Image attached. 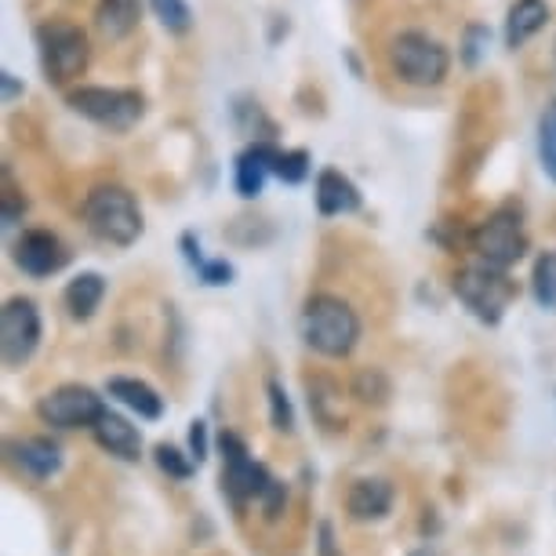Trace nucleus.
I'll return each instance as SVG.
<instances>
[{
  "label": "nucleus",
  "mask_w": 556,
  "mask_h": 556,
  "mask_svg": "<svg viewBox=\"0 0 556 556\" xmlns=\"http://www.w3.org/2000/svg\"><path fill=\"white\" fill-rule=\"evenodd\" d=\"M218 447H223V491L229 502L240 509L248 502H262L266 517H280L285 509V488L269 477V469L248 455V444L237 433H223L218 437Z\"/></svg>",
  "instance_id": "1"
},
{
  "label": "nucleus",
  "mask_w": 556,
  "mask_h": 556,
  "mask_svg": "<svg viewBox=\"0 0 556 556\" xmlns=\"http://www.w3.org/2000/svg\"><path fill=\"white\" fill-rule=\"evenodd\" d=\"M84 226L91 229V237H99L102 244L113 248H128L142 237V212L139 201H135L131 190L124 186H96L88 197H84Z\"/></svg>",
  "instance_id": "2"
},
{
  "label": "nucleus",
  "mask_w": 556,
  "mask_h": 556,
  "mask_svg": "<svg viewBox=\"0 0 556 556\" xmlns=\"http://www.w3.org/2000/svg\"><path fill=\"white\" fill-rule=\"evenodd\" d=\"M34 40H37L40 70H45V80L51 88H66V84L80 80V73L88 70L91 40L77 23L51 18V23H40L34 29Z\"/></svg>",
  "instance_id": "3"
},
{
  "label": "nucleus",
  "mask_w": 556,
  "mask_h": 556,
  "mask_svg": "<svg viewBox=\"0 0 556 556\" xmlns=\"http://www.w3.org/2000/svg\"><path fill=\"white\" fill-rule=\"evenodd\" d=\"M302 339L320 356H350L356 339H361V317L350 302L334 295H313L302 309Z\"/></svg>",
  "instance_id": "4"
},
{
  "label": "nucleus",
  "mask_w": 556,
  "mask_h": 556,
  "mask_svg": "<svg viewBox=\"0 0 556 556\" xmlns=\"http://www.w3.org/2000/svg\"><path fill=\"white\" fill-rule=\"evenodd\" d=\"M390 66L412 88H440L451 73V51L422 29H404L390 40Z\"/></svg>",
  "instance_id": "5"
},
{
  "label": "nucleus",
  "mask_w": 556,
  "mask_h": 556,
  "mask_svg": "<svg viewBox=\"0 0 556 556\" xmlns=\"http://www.w3.org/2000/svg\"><path fill=\"white\" fill-rule=\"evenodd\" d=\"M70 110L88 117L91 124H102L110 131H128L146 117V96L135 88H102V84H84V88H73L70 96Z\"/></svg>",
  "instance_id": "6"
},
{
  "label": "nucleus",
  "mask_w": 556,
  "mask_h": 556,
  "mask_svg": "<svg viewBox=\"0 0 556 556\" xmlns=\"http://www.w3.org/2000/svg\"><path fill=\"white\" fill-rule=\"evenodd\" d=\"M455 295L477 320L498 324L506 317L509 302L517 299V285L509 280L506 269H495V266H488V262H473V266L458 269Z\"/></svg>",
  "instance_id": "7"
},
{
  "label": "nucleus",
  "mask_w": 556,
  "mask_h": 556,
  "mask_svg": "<svg viewBox=\"0 0 556 556\" xmlns=\"http://www.w3.org/2000/svg\"><path fill=\"white\" fill-rule=\"evenodd\" d=\"M528 229L517 207H498L495 215H488L484 223L473 229L469 248H473L477 262H488L495 269H509L528 255Z\"/></svg>",
  "instance_id": "8"
},
{
  "label": "nucleus",
  "mask_w": 556,
  "mask_h": 556,
  "mask_svg": "<svg viewBox=\"0 0 556 556\" xmlns=\"http://www.w3.org/2000/svg\"><path fill=\"white\" fill-rule=\"evenodd\" d=\"M40 422L55 429H96V422L106 415V404L96 390L88 386H59L55 393H48L37 404Z\"/></svg>",
  "instance_id": "9"
},
{
  "label": "nucleus",
  "mask_w": 556,
  "mask_h": 556,
  "mask_svg": "<svg viewBox=\"0 0 556 556\" xmlns=\"http://www.w3.org/2000/svg\"><path fill=\"white\" fill-rule=\"evenodd\" d=\"M40 345V313L29 299H8L0 309V356L4 367H23Z\"/></svg>",
  "instance_id": "10"
},
{
  "label": "nucleus",
  "mask_w": 556,
  "mask_h": 556,
  "mask_svg": "<svg viewBox=\"0 0 556 556\" xmlns=\"http://www.w3.org/2000/svg\"><path fill=\"white\" fill-rule=\"evenodd\" d=\"M15 262L29 277H51V273L66 269L70 248L51 229H26L15 244Z\"/></svg>",
  "instance_id": "11"
},
{
  "label": "nucleus",
  "mask_w": 556,
  "mask_h": 556,
  "mask_svg": "<svg viewBox=\"0 0 556 556\" xmlns=\"http://www.w3.org/2000/svg\"><path fill=\"white\" fill-rule=\"evenodd\" d=\"M277 146L273 142H251L244 153L237 156V193L240 197H258L262 190H266V178L273 175V167H277Z\"/></svg>",
  "instance_id": "12"
},
{
  "label": "nucleus",
  "mask_w": 556,
  "mask_h": 556,
  "mask_svg": "<svg viewBox=\"0 0 556 556\" xmlns=\"http://www.w3.org/2000/svg\"><path fill=\"white\" fill-rule=\"evenodd\" d=\"M317 212L320 215H353L361 212V190L334 167H324L317 175Z\"/></svg>",
  "instance_id": "13"
},
{
  "label": "nucleus",
  "mask_w": 556,
  "mask_h": 556,
  "mask_svg": "<svg viewBox=\"0 0 556 556\" xmlns=\"http://www.w3.org/2000/svg\"><path fill=\"white\" fill-rule=\"evenodd\" d=\"M12 458L23 473L37 477V480H48L51 473L62 469V447L55 440L48 437H26V440H15L12 444Z\"/></svg>",
  "instance_id": "14"
},
{
  "label": "nucleus",
  "mask_w": 556,
  "mask_h": 556,
  "mask_svg": "<svg viewBox=\"0 0 556 556\" xmlns=\"http://www.w3.org/2000/svg\"><path fill=\"white\" fill-rule=\"evenodd\" d=\"M549 23V4L545 0H513L506 12V48H523L528 40Z\"/></svg>",
  "instance_id": "15"
},
{
  "label": "nucleus",
  "mask_w": 556,
  "mask_h": 556,
  "mask_svg": "<svg viewBox=\"0 0 556 556\" xmlns=\"http://www.w3.org/2000/svg\"><path fill=\"white\" fill-rule=\"evenodd\" d=\"M393 506V488L386 484V480H356L350 488V495H345V509H350L353 520H382L386 513Z\"/></svg>",
  "instance_id": "16"
},
{
  "label": "nucleus",
  "mask_w": 556,
  "mask_h": 556,
  "mask_svg": "<svg viewBox=\"0 0 556 556\" xmlns=\"http://www.w3.org/2000/svg\"><path fill=\"white\" fill-rule=\"evenodd\" d=\"M96 440H99V447H106L110 455H117L124 462H135L139 458V451H142V437H139V429H135L128 418H121V415H113L106 412L96 422Z\"/></svg>",
  "instance_id": "17"
},
{
  "label": "nucleus",
  "mask_w": 556,
  "mask_h": 556,
  "mask_svg": "<svg viewBox=\"0 0 556 556\" xmlns=\"http://www.w3.org/2000/svg\"><path fill=\"white\" fill-rule=\"evenodd\" d=\"M142 0H99L96 4V26L106 40H124L139 29Z\"/></svg>",
  "instance_id": "18"
},
{
  "label": "nucleus",
  "mask_w": 556,
  "mask_h": 556,
  "mask_svg": "<svg viewBox=\"0 0 556 556\" xmlns=\"http://www.w3.org/2000/svg\"><path fill=\"white\" fill-rule=\"evenodd\" d=\"M102 295H106V280L99 273H80L66 285V309L73 320H88L96 317V309L102 306Z\"/></svg>",
  "instance_id": "19"
},
{
  "label": "nucleus",
  "mask_w": 556,
  "mask_h": 556,
  "mask_svg": "<svg viewBox=\"0 0 556 556\" xmlns=\"http://www.w3.org/2000/svg\"><path fill=\"white\" fill-rule=\"evenodd\" d=\"M110 396H117L124 407H131L139 418H161L164 415V401L153 386H146L139 379H110Z\"/></svg>",
  "instance_id": "20"
},
{
  "label": "nucleus",
  "mask_w": 556,
  "mask_h": 556,
  "mask_svg": "<svg viewBox=\"0 0 556 556\" xmlns=\"http://www.w3.org/2000/svg\"><path fill=\"white\" fill-rule=\"evenodd\" d=\"M233 121H237V128L255 142H273V135H277V124L266 117V110H262L255 99H237Z\"/></svg>",
  "instance_id": "21"
},
{
  "label": "nucleus",
  "mask_w": 556,
  "mask_h": 556,
  "mask_svg": "<svg viewBox=\"0 0 556 556\" xmlns=\"http://www.w3.org/2000/svg\"><path fill=\"white\" fill-rule=\"evenodd\" d=\"M531 288H534V299H539V306L556 309V248L545 251V255H539V262H534Z\"/></svg>",
  "instance_id": "22"
},
{
  "label": "nucleus",
  "mask_w": 556,
  "mask_h": 556,
  "mask_svg": "<svg viewBox=\"0 0 556 556\" xmlns=\"http://www.w3.org/2000/svg\"><path fill=\"white\" fill-rule=\"evenodd\" d=\"M539 161H542V172L556 182V99L539 117Z\"/></svg>",
  "instance_id": "23"
},
{
  "label": "nucleus",
  "mask_w": 556,
  "mask_h": 556,
  "mask_svg": "<svg viewBox=\"0 0 556 556\" xmlns=\"http://www.w3.org/2000/svg\"><path fill=\"white\" fill-rule=\"evenodd\" d=\"M153 15L161 18L167 34H190L193 26V8L186 0H150Z\"/></svg>",
  "instance_id": "24"
},
{
  "label": "nucleus",
  "mask_w": 556,
  "mask_h": 556,
  "mask_svg": "<svg viewBox=\"0 0 556 556\" xmlns=\"http://www.w3.org/2000/svg\"><path fill=\"white\" fill-rule=\"evenodd\" d=\"M273 175H277L280 182H288V186L306 182V178H309V153L306 150H280Z\"/></svg>",
  "instance_id": "25"
},
{
  "label": "nucleus",
  "mask_w": 556,
  "mask_h": 556,
  "mask_svg": "<svg viewBox=\"0 0 556 556\" xmlns=\"http://www.w3.org/2000/svg\"><path fill=\"white\" fill-rule=\"evenodd\" d=\"M156 466L164 469L167 477H175V480H190L193 477V455H182L178 447H172V444H161L156 447Z\"/></svg>",
  "instance_id": "26"
},
{
  "label": "nucleus",
  "mask_w": 556,
  "mask_h": 556,
  "mask_svg": "<svg viewBox=\"0 0 556 556\" xmlns=\"http://www.w3.org/2000/svg\"><path fill=\"white\" fill-rule=\"evenodd\" d=\"M23 212H26V197L15 190L12 172L4 167V193H0V218H4V226H15V223H23Z\"/></svg>",
  "instance_id": "27"
},
{
  "label": "nucleus",
  "mask_w": 556,
  "mask_h": 556,
  "mask_svg": "<svg viewBox=\"0 0 556 556\" xmlns=\"http://www.w3.org/2000/svg\"><path fill=\"white\" fill-rule=\"evenodd\" d=\"M488 45H491L488 26H480V23L466 26V37H462V62H466V66H477V62L484 59Z\"/></svg>",
  "instance_id": "28"
},
{
  "label": "nucleus",
  "mask_w": 556,
  "mask_h": 556,
  "mask_svg": "<svg viewBox=\"0 0 556 556\" xmlns=\"http://www.w3.org/2000/svg\"><path fill=\"white\" fill-rule=\"evenodd\" d=\"M269 407H273V429L291 433V429H295V415H291L288 393L280 390V382H269Z\"/></svg>",
  "instance_id": "29"
},
{
  "label": "nucleus",
  "mask_w": 556,
  "mask_h": 556,
  "mask_svg": "<svg viewBox=\"0 0 556 556\" xmlns=\"http://www.w3.org/2000/svg\"><path fill=\"white\" fill-rule=\"evenodd\" d=\"M197 273H201L204 285H229V280H233V266H229L226 258H207Z\"/></svg>",
  "instance_id": "30"
},
{
  "label": "nucleus",
  "mask_w": 556,
  "mask_h": 556,
  "mask_svg": "<svg viewBox=\"0 0 556 556\" xmlns=\"http://www.w3.org/2000/svg\"><path fill=\"white\" fill-rule=\"evenodd\" d=\"M190 451H193L197 466H201V462L207 458V426L204 422H193V429H190Z\"/></svg>",
  "instance_id": "31"
},
{
  "label": "nucleus",
  "mask_w": 556,
  "mask_h": 556,
  "mask_svg": "<svg viewBox=\"0 0 556 556\" xmlns=\"http://www.w3.org/2000/svg\"><path fill=\"white\" fill-rule=\"evenodd\" d=\"M0 88H4V102H12L15 96H23V84H18V77L12 70L0 73Z\"/></svg>",
  "instance_id": "32"
},
{
  "label": "nucleus",
  "mask_w": 556,
  "mask_h": 556,
  "mask_svg": "<svg viewBox=\"0 0 556 556\" xmlns=\"http://www.w3.org/2000/svg\"><path fill=\"white\" fill-rule=\"evenodd\" d=\"M412 556H437V553H429V549H415Z\"/></svg>",
  "instance_id": "33"
},
{
  "label": "nucleus",
  "mask_w": 556,
  "mask_h": 556,
  "mask_svg": "<svg viewBox=\"0 0 556 556\" xmlns=\"http://www.w3.org/2000/svg\"><path fill=\"white\" fill-rule=\"evenodd\" d=\"M553 55H556V40H553Z\"/></svg>",
  "instance_id": "34"
}]
</instances>
